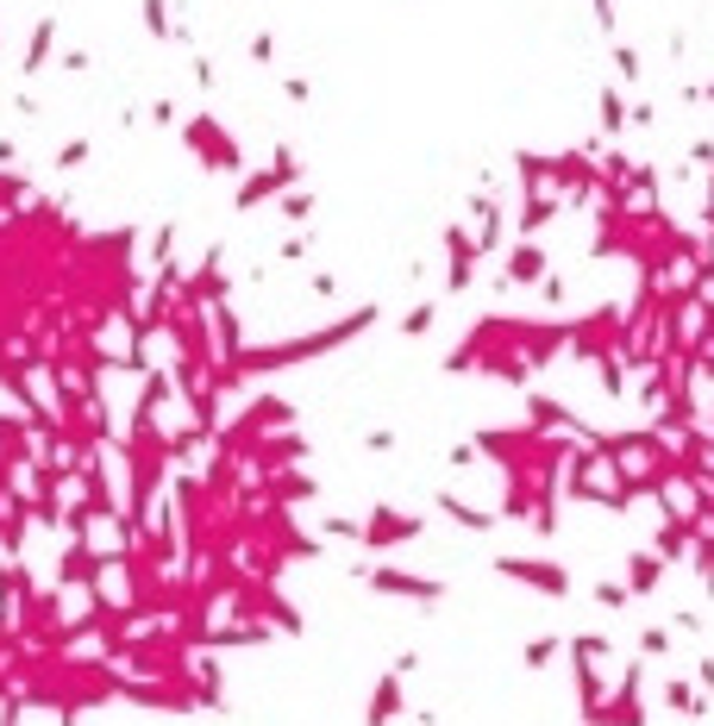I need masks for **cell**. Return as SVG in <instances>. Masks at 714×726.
I'll list each match as a JSON object with an SVG mask.
<instances>
[{"instance_id":"6da1fadb","label":"cell","mask_w":714,"mask_h":726,"mask_svg":"<svg viewBox=\"0 0 714 726\" xmlns=\"http://www.w3.org/2000/svg\"><path fill=\"white\" fill-rule=\"evenodd\" d=\"M376 320H383V307H351L345 320L295 332V339H283V344H245V351L226 357V363L238 370V383H252V376H270V370H295V363H313V357H327V351H345V344L358 339V332H370Z\"/></svg>"},{"instance_id":"7a4b0ae2","label":"cell","mask_w":714,"mask_h":726,"mask_svg":"<svg viewBox=\"0 0 714 726\" xmlns=\"http://www.w3.org/2000/svg\"><path fill=\"white\" fill-rule=\"evenodd\" d=\"M583 726H652V714H646V658H627L620 683H608V695L583 714Z\"/></svg>"},{"instance_id":"3957f363","label":"cell","mask_w":714,"mask_h":726,"mask_svg":"<svg viewBox=\"0 0 714 726\" xmlns=\"http://www.w3.org/2000/svg\"><path fill=\"white\" fill-rule=\"evenodd\" d=\"M358 583L376 589V595H388V601H414V608H439L445 595H451L439 576L402 570V564H358Z\"/></svg>"},{"instance_id":"277c9868","label":"cell","mask_w":714,"mask_h":726,"mask_svg":"<svg viewBox=\"0 0 714 726\" xmlns=\"http://www.w3.org/2000/svg\"><path fill=\"white\" fill-rule=\"evenodd\" d=\"M414 538H426V514H414V508L376 501L370 514H358V545L364 552H395V545H414Z\"/></svg>"},{"instance_id":"5b68a950","label":"cell","mask_w":714,"mask_h":726,"mask_svg":"<svg viewBox=\"0 0 714 726\" xmlns=\"http://www.w3.org/2000/svg\"><path fill=\"white\" fill-rule=\"evenodd\" d=\"M495 576H502V583H521V589H533V595H545V601H564V595H571V570H564L558 557L502 552L495 557Z\"/></svg>"},{"instance_id":"8992f818","label":"cell","mask_w":714,"mask_h":726,"mask_svg":"<svg viewBox=\"0 0 714 726\" xmlns=\"http://www.w3.org/2000/svg\"><path fill=\"white\" fill-rule=\"evenodd\" d=\"M295 182H301V157H295L289 145H283V151H276V163H270V170L245 175V189L232 194V207H238V213H257V207H264V201H276V194H289Z\"/></svg>"},{"instance_id":"52a82bcc","label":"cell","mask_w":714,"mask_h":726,"mask_svg":"<svg viewBox=\"0 0 714 726\" xmlns=\"http://www.w3.org/2000/svg\"><path fill=\"white\" fill-rule=\"evenodd\" d=\"M182 145L201 157V170H207V175H238V145L226 138L220 119H207V114L189 119V126H182Z\"/></svg>"},{"instance_id":"ba28073f","label":"cell","mask_w":714,"mask_h":726,"mask_svg":"<svg viewBox=\"0 0 714 726\" xmlns=\"http://www.w3.org/2000/svg\"><path fill=\"white\" fill-rule=\"evenodd\" d=\"M313 445L295 433V426H283V433H264V439H252V451H245V470L252 477H276V470H295V463H308Z\"/></svg>"},{"instance_id":"9c48e42d","label":"cell","mask_w":714,"mask_h":726,"mask_svg":"<svg viewBox=\"0 0 714 726\" xmlns=\"http://www.w3.org/2000/svg\"><path fill=\"white\" fill-rule=\"evenodd\" d=\"M526 426H533V433H577V439H589V433H596V426H583L577 407L552 402L545 388H526Z\"/></svg>"},{"instance_id":"30bf717a","label":"cell","mask_w":714,"mask_h":726,"mask_svg":"<svg viewBox=\"0 0 714 726\" xmlns=\"http://www.w3.org/2000/svg\"><path fill=\"white\" fill-rule=\"evenodd\" d=\"M552 269L540 238H514L508 245V264H502V288H540V276Z\"/></svg>"},{"instance_id":"8fae6325","label":"cell","mask_w":714,"mask_h":726,"mask_svg":"<svg viewBox=\"0 0 714 726\" xmlns=\"http://www.w3.org/2000/svg\"><path fill=\"white\" fill-rule=\"evenodd\" d=\"M433 508H439V514L451 520L458 533H495V526H502V514H495V508H477V501L451 495V489H439V495H433Z\"/></svg>"},{"instance_id":"7c38bea8","label":"cell","mask_w":714,"mask_h":726,"mask_svg":"<svg viewBox=\"0 0 714 726\" xmlns=\"http://www.w3.org/2000/svg\"><path fill=\"white\" fill-rule=\"evenodd\" d=\"M407 714V683L388 670V676H376V688H370V707H364V726H395Z\"/></svg>"},{"instance_id":"4fadbf2b","label":"cell","mask_w":714,"mask_h":726,"mask_svg":"<svg viewBox=\"0 0 714 726\" xmlns=\"http://www.w3.org/2000/svg\"><path fill=\"white\" fill-rule=\"evenodd\" d=\"M445 250H451V269H445V288L463 295L477 282V245H470V226H445Z\"/></svg>"},{"instance_id":"5bb4252c","label":"cell","mask_w":714,"mask_h":726,"mask_svg":"<svg viewBox=\"0 0 714 726\" xmlns=\"http://www.w3.org/2000/svg\"><path fill=\"white\" fill-rule=\"evenodd\" d=\"M564 213V194H552V189H533L521 201V213H514V232H521V238H540L545 226H552V220H558Z\"/></svg>"},{"instance_id":"9a60e30c","label":"cell","mask_w":714,"mask_h":726,"mask_svg":"<svg viewBox=\"0 0 714 726\" xmlns=\"http://www.w3.org/2000/svg\"><path fill=\"white\" fill-rule=\"evenodd\" d=\"M207 332H213V357H238V351L252 344V339H245V320H238L226 301L207 307Z\"/></svg>"},{"instance_id":"2e32d148","label":"cell","mask_w":714,"mask_h":726,"mask_svg":"<svg viewBox=\"0 0 714 726\" xmlns=\"http://www.w3.org/2000/svg\"><path fill=\"white\" fill-rule=\"evenodd\" d=\"M664 570H671V564H664V557L658 552H627V595H652L658 583H664Z\"/></svg>"},{"instance_id":"e0dca14e","label":"cell","mask_w":714,"mask_h":726,"mask_svg":"<svg viewBox=\"0 0 714 726\" xmlns=\"http://www.w3.org/2000/svg\"><path fill=\"white\" fill-rule=\"evenodd\" d=\"M658 702H664V707H671V714H683V720H702V714H708V695H702V688H695V683H683V676H671V683H664V688H658Z\"/></svg>"},{"instance_id":"ac0fdd59","label":"cell","mask_w":714,"mask_h":726,"mask_svg":"<svg viewBox=\"0 0 714 726\" xmlns=\"http://www.w3.org/2000/svg\"><path fill=\"white\" fill-rule=\"evenodd\" d=\"M658 545L652 552L664 557V564H683V557H690V538H695V520H658Z\"/></svg>"},{"instance_id":"d6986e66","label":"cell","mask_w":714,"mask_h":726,"mask_svg":"<svg viewBox=\"0 0 714 726\" xmlns=\"http://www.w3.org/2000/svg\"><path fill=\"white\" fill-rule=\"evenodd\" d=\"M564 658H571V664H608V658H615V639H608V632H571V639H564Z\"/></svg>"},{"instance_id":"ffe728a7","label":"cell","mask_w":714,"mask_h":726,"mask_svg":"<svg viewBox=\"0 0 714 726\" xmlns=\"http://www.w3.org/2000/svg\"><path fill=\"white\" fill-rule=\"evenodd\" d=\"M558 658H564V639H558V632H540V639H526V645H521V664H526V670H552Z\"/></svg>"},{"instance_id":"44dd1931","label":"cell","mask_w":714,"mask_h":726,"mask_svg":"<svg viewBox=\"0 0 714 726\" xmlns=\"http://www.w3.org/2000/svg\"><path fill=\"white\" fill-rule=\"evenodd\" d=\"M690 552H695V570H702V595L714 601V526H695Z\"/></svg>"},{"instance_id":"7402d4cb","label":"cell","mask_w":714,"mask_h":726,"mask_svg":"<svg viewBox=\"0 0 714 726\" xmlns=\"http://www.w3.org/2000/svg\"><path fill=\"white\" fill-rule=\"evenodd\" d=\"M596 370H601V395H608V402H627V363H620L615 351H601Z\"/></svg>"},{"instance_id":"603a6c76","label":"cell","mask_w":714,"mask_h":726,"mask_svg":"<svg viewBox=\"0 0 714 726\" xmlns=\"http://www.w3.org/2000/svg\"><path fill=\"white\" fill-rule=\"evenodd\" d=\"M51 44H57V20H39V32H32V44H25V76H39L44 70Z\"/></svg>"},{"instance_id":"cb8c5ba5","label":"cell","mask_w":714,"mask_h":726,"mask_svg":"<svg viewBox=\"0 0 714 726\" xmlns=\"http://www.w3.org/2000/svg\"><path fill=\"white\" fill-rule=\"evenodd\" d=\"M433 325H439V307L420 301V307H407V313H402V325H395V332H402V339H426Z\"/></svg>"},{"instance_id":"d4e9b609","label":"cell","mask_w":714,"mask_h":726,"mask_svg":"<svg viewBox=\"0 0 714 726\" xmlns=\"http://www.w3.org/2000/svg\"><path fill=\"white\" fill-rule=\"evenodd\" d=\"M671 645H676L671 627H646V632H639V651H633V658H646V664H652V658H671Z\"/></svg>"},{"instance_id":"484cf974","label":"cell","mask_w":714,"mask_h":726,"mask_svg":"<svg viewBox=\"0 0 714 726\" xmlns=\"http://www.w3.org/2000/svg\"><path fill=\"white\" fill-rule=\"evenodd\" d=\"M620 126H627V100H620V88H601V132L620 138Z\"/></svg>"},{"instance_id":"4316f807","label":"cell","mask_w":714,"mask_h":726,"mask_svg":"<svg viewBox=\"0 0 714 726\" xmlns=\"http://www.w3.org/2000/svg\"><path fill=\"white\" fill-rule=\"evenodd\" d=\"M276 201H283V220H295V226H301V220H308V213L320 207V201H313L308 189H295V194H276Z\"/></svg>"},{"instance_id":"83f0119b","label":"cell","mask_w":714,"mask_h":726,"mask_svg":"<svg viewBox=\"0 0 714 726\" xmlns=\"http://www.w3.org/2000/svg\"><path fill=\"white\" fill-rule=\"evenodd\" d=\"M564 295H571V282H564L558 269H545V276H540V301L545 307H564Z\"/></svg>"},{"instance_id":"f1b7e54d","label":"cell","mask_w":714,"mask_h":726,"mask_svg":"<svg viewBox=\"0 0 714 726\" xmlns=\"http://www.w3.org/2000/svg\"><path fill=\"white\" fill-rule=\"evenodd\" d=\"M395 445H402V439H395L388 426H370V433H364V451H370V458H388Z\"/></svg>"},{"instance_id":"f546056e","label":"cell","mask_w":714,"mask_h":726,"mask_svg":"<svg viewBox=\"0 0 714 726\" xmlns=\"http://www.w3.org/2000/svg\"><path fill=\"white\" fill-rule=\"evenodd\" d=\"M627 601H633V595H627V583H596V608H627Z\"/></svg>"},{"instance_id":"4dcf8cb0","label":"cell","mask_w":714,"mask_h":726,"mask_svg":"<svg viewBox=\"0 0 714 726\" xmlns=\"http://www.w3.org/2000/svg\"><path fill=\"white\" fill-rule=\"evenodd\" d=\"M320 538H358V520L351 514H327L320 520Z\"/></svg>"},{"instance_id":"1f68e13d","label":"cell","mask_w":714,"mask_h":726,"mask_svg":"<svg viewBox=\"0 0 714 726\" xmlns=\"http://www.w3.org/2000/svg\"><path fill=\"white\" fill-rule=\"evenodd\" d=\"M145 25H151V39H170V13H163V0H145Z\"/></svg>"},{"instance_id":"d6a6232c","label":"cell","mask_w":714,"mask_h":726,"mask_svg":"<svg viewBox=\"0 0 714 726\" xmlns=\"http://www.w3.org/2000/svg\"><path fill=\"white\" fill-rule=\"evenodd\" d=\"M76 163H88V138H70L57 151V170H76Z\"/></svg>"},{"instance_id":"836d02e7","label":"cell","mask_w":714,"mask_h":726,"mask_svg":"<svg viewBox=\"0 0 714 726\" xmlns=\"http://www.w3.org/2000/svg\"><path fill=\"white\" fill-rule=\"evenodd\" d=\"M25 720V702H20V688L13 695H0V726H20Z\"/></svg>"},{"instance_id":"e575fe53","label":"cell","mask_w":714,"mask_h":726,"mask_svg":"<svg viewBox=\"0 0 714 726\" xmlns=\"http://www.w3.org/2000/svg\"><path fill=\"white\" fill-rule=\"evenodd\" d=\"M313 250V232H301V238H289V245L276 250V257H283V264H301V257H308Z\"/></svg>"},{"instance_id":"d590c367","label":"cell","mask_w":714,"mask_h":726,"mask_svg":"<svg viewBox=\"0 0 714 726\" xmlns=\"http://www.w3.org/2000/svg\"><path fill=\"white\" fill-rule=\"evenodd\" d=\"M308 295H320V301H332V295H339V276H332V269H320V276L308 282Z\"/></svg>"},{"instance_id":"8d00e7d4","label":"cell","mask_w":714,"mask_h":726,"mask_svg":"<svg viewBox=\"0 0 714 726\" xmlns=\"http://www.w3.org/2000/svg\"><path fill=\"white\" fill-rule=\"evenodd\" d=\"M615 70H620V76H627V82H639V57H633V51H627V44H615Z\"/></svg>"},{"instance_id":"74e56055","label":"cell","mask_w":714,"mask_h":726,"mask_svg":"<svg viewBox=\"0 0 714 726\" xmlns=\"http://www.w3.org/2000/svg\"><path fill=\"white\" fill-rule=\"evenodd\" d=\"M695 688L714 702V658H702V664H695Z\"/></svg>"},{"instance_id":"f35d334b","label":"cell","mask_w":714,"mask_h":726,"mask_svg":"<svg viewBox=\"0 0 714 726\" xmlns=\"http://www.w3.org/2000/svg\"><path fill=\"white\" fill-rule=\"evenodd\" d=\"M671 632H702V613H695V608H676Z\"/></svg>"}]
</instances>
